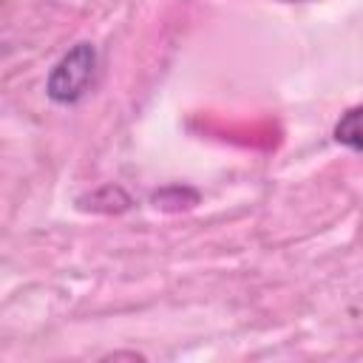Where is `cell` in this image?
<instances>
[{
    "instance_id": "cell-3",
    "label": "cell",
    "mask_w": 363,
    "mask_h": 363,
    "mask_svg": "<svg viewBox=\"0 0 363 363\" xmlns=\"http://www.w3.org/2000/svg\"><path fill=\"white\" fill-rule=\"evenodd\" d=\"M201 201V193L190 184H167L150 193V204L162 213H184Z\"/></svg>"
},
{
    "instance_id": "cell-2",
    "label": "cell",
    "mask_w": 363,
    "mask_h": 363,
    "mask_svg": "<svg viewBox=\"0 0 363 363\" xmlns=\"http://www.w3.org/2000/svg\"><path fill=\"white\" fill-rule=\"evenodd\" d=\"M133 207V196L122 187V184H102L96 190H88L82 196H77V210L82 213H96V216H119L128 213Z\"/></svg>"
},
{
    "instance_id": "cell-6",
    "label": "cell",
    "mask_w": 363,
    "mask_h": 363,
    "mask_svg": "<svg viewBox=\"0 0 363 363\" xmlns=\"http://www.w3.org/2000/svg\"><path fill=\"white\" fill-rule=\"evenodd\" d=\"M286 3H292V0H286Z\"/></svg>"
},
{
    "instance_id": "cell-4",
    "label": "cell",
    "mask_w": 363,
    "mask_h": 363,
    "mask_svg": "<svg viewBox=\"0 0 363 363\" xmlns=\"http://www.w3.org/2000/svg\"><path fill=\"white\" fill-rule=\"evenodd\" d=\"M332 136H335L337 145L363 153V105H354L346 113H340V119L335 122Z\"/></svg>"
},
{
    "instance_id": "cell-5",
    "label": "cell",
    "mask_w": 363,
    "mask_h": 363,
    "mask_svg": "<svg viewBox=\"0 0 363 363\" xmlns=\"http://www.w3.org/2000/svg\"><path fill=\"white\" fill-rule=\"evenodd\" d=\"M122 357H128V360H145V354H139V352H111L102 360H122Z\"/></svg>"
},
{
    "instance_id": "cell-1",
    "label": "cell",
    "mask_w": 363,
    "mask_h": 363,
    "mask_svg": "<svg viewBox=\"0 0 363 363\" xmlns=\"http://www.w3.org/2000/svg\"><path fill=\"white\" fill-rule=\"evenodd\" d=\"M96 71V45L82 40L71 45L45 77V96L57 105H77Z\"/></svg>"
}]
</instances>
